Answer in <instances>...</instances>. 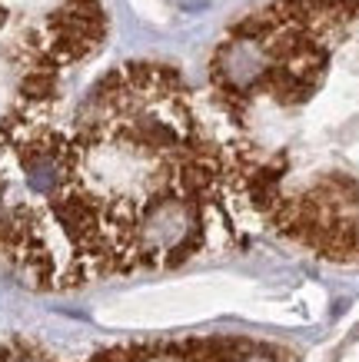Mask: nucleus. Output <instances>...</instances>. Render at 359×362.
<instances>
[{
    "mask_svg": "<svg viewBox=\"0 0 359 362\" xmlns=\"http://www.w3.org/2000/svg\"><path fill=\"white\" fill-rule=\"evenodd\" d=\"M233 197L220 130L166 64L0 120V269L40 289L186 263L229 233Z\"/></svg>",
    "mask_w": 359,
    "mask_h": 362,
    "instance_id": "f257e3e1",
    "label": "nucleus"
},
{
    "mask_svg": "<svg viewBox=\"0 0 359 362\" xmlns=\"http://www.w3.org/2000/svg\"><path fill=\"white\" fill-rule=\"evenodd\" d=\"M239 199L316 256L359 259V0H270L210 60Z\"/></svg>",
    "mask_w": 359,
    "mask_h": 362,
    "instance_id": "f03ea898",
    "label": "nucleus"
},
{
    "mask_svg": "<svg viewBox=\"0 0 359 362\" xmlns=\"http://www.w3.org/2000/svg\"><path fill=\"white\" fill-rule=\"evenodd\" d=\"M107 40L100 0H0V120L60 97Z\"/></svg>",
    "mask_w": 359,
    "mask_h": 362,
    "instance_id": "7ed1b4c3",
    "label": "nucleus"
}]
</instances>
